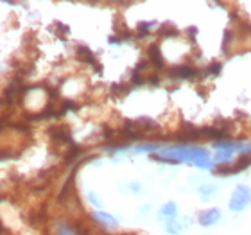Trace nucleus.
Segmentation results:
<instances>
[{"label": "nucleus", "mask_w": 251, "mask_h": 235, "mask_svg": "<svg viewBox=\"0 0 251 235\" xmlns=\"http://www.w3.org/2000/svg\"><path fill=\"white\" fill-rule=\"evenodd\" d=\"M251 199V190L248 187H239L233 192V196H231V201H230V207L233 210H241L244 209L248 203H250Z\"/></svg>", "instance_id": "obj_1"}, {"label": "nucleus", "mask_w": 251, "mask_h": 235, "mask_svg": "<svg viewBox=\"0 0 251 235\" xmlns=\"http://www.w3.org/2000/svg\"><path fill=\"white\" fill-rule=\"evenodd\" d=\"M171 76L173 78H178V79H187V78H194L198 70L194 67H188V65H178V67H173L171 68Z\"/></svg>", "instance_id": "obj_2"}, {"label": "nucleus", "mask_w": 251, "mask_h": 235, "mask_svg": "<svg viewBox=\"0 0 251 235\" xmlns=\"http://www.w3.org/2000/svg\"><path fill=\"white\" fill-rule=\"evenodd\" d=\"M147 56H149V63L154 65V68H163V58H162V52H160V49L158 45H149L147 49Z\"/></svg>", "instance_id": "obj_3"}, {"label": "nucleus", "mask_w": 251, "mask_h": 235, "mask_svg": "<svg viewBox=\"0 0 251 235\" xmlns=\"http://www.w3.org/2000/svg\"><path fill=\"white\" fill-rule=\"evenodd\" d=\"M219 219V210L214 209V210H206V212H203V214L199 215V223L204 226L212 225V223H215V221Z\"/></svg>", "instance_id": "obj_4"}, {"label": "nucleus", "mask_w": 251, "mask_h": 235, "mask_svg": "<svg viewBox=\"0 0 251 235\" xmlns=\"http://www.w3.org/2000/svg\"><path fill=\"white\" fill-rule=\"evenodd\" d=\"M77 58L81 59L83 63H88V65H95V56L92 51H88L86 47L79 45L77 47Z\"/></svg>", "instance_id": "obj_5"}, {"label": "nucleus", "mask_w": 251, "mask_h": 235, "mask_svg": "<svg viewBox=\"0 0 251 235\" xmlns=\"http://www.w3.org/2000/svg\"><path fill=\"white\" fill-rule=\"evenodd\" d=\"M158 32H160L162 36H178V29H176L173 24H163V26L158 29Z\"/></svg>", "instance_id": "obj_6"}, {"label": "nucleus", "mask_w": 251, "mask_h": 235, "mask_svg": "<svg viewBox=\"0 0 251 235\" xmlns=\"http://www.w3.org/2000/svg\"><path fill=\"white\" fill-rule=\"evenodd\" d=\"M174 212H176V205L169 203V205H165V207L162 209V214H160V217H162V219H165L167 215H169V217H173Z\"/></svg>", "instance_id": "obj_7"}, {"label": "nucleus", "mask_w": 251, "mask_h": 235, "mask_svg": "<svg viewBox=\"0 0 251 235\" xmlns=\"http://www.w3.org/2000/svg\"><path fill=\"white\" fill-rule=\"evenodd\" d=\"M111 92H113V95L121 97V95L127 94V92H129V88H127V86H121V84H113V86H111Z\"/></svg>", "instance_id": "obj_8"}, {"label": "nucleus", "mask_w": 251, "mask_h": 235, "mask_svg": "<svg viewBox=\"0 0 251 235\" xmlns=\"http://www.w3.org/2000/svg\"><path fill=\"white\" fill-rule=\"evenodd\" d=\"M95 219H97V221H102V223H106V225H110V226H111V225H113V226L117 225L113 217H108V215H104L102 212H99V214H95Z\"/></svg>", "instance_id": "obj_9"}, {"label": "nucleus", "mask_w": 251, "mask_h": 235, "mask_svg": "<svg viewBox=\"0 0 251 235\" xmlns=\"http://www.w3.org/2000/svg\"><path fill=\"white\" fill-rule=\"evenodd\" d=\"M219 70H221V63H214V65H210L206 68V74H219Z\"/></svg>", "instance_id": "obj_10"}]
</instances>
